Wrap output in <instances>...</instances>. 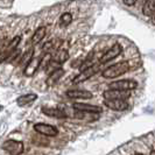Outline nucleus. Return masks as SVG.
<instances>
[{
  "label": "nucleus",
  "instance_id": "1",
  "mask_svg": "<svg viewBox=\"0 0 155 155\" xmlns=\"http://www.w3.org/2000/svg\"><path fill=\"white\" fill-rule=\"evenodd\" d=\"M130 70V62L127 61H121L119 63H116L113 65H111L109 68L103 71V77L107 78V79H113V78H117L121 75H124L126 72H128Z\"/></svg>",
  "mask_w": 155,
  "mask_h": 155
},
{
  "label": "nucleus",
  "instance_id": "2",
  "mask_svg": "<svg viewBox=\"0 0 155 155\" xmlns=\"http://www.w3.org/2000/svg\"><path fill=\"white\" fill-rule=\"evenodd\" d=\"M99 64H101V63H99ZM99 64H93V65L86 68V69L81 70V72L72 79V83H74V84H78V83L85 82V81L90 79L91 77H93V76L99 71Z\"/></svg>",
  "mask_w": 155,
  "mask_h": 155
},
{
  "label": "nucleus",
  "instance_id": "3",
  "mask_svg": "<svg viewBox=\"0 0 155 155\" xmlns=\"http://www.w3.org/2000/svg\"><path fill=\"white\" fill-rule=\"evenodd\" d=\"M2 149L12 155H20L23 153V143L16 140H7L2 143Z\"/></svg>",
  "mask_w": 155,
  "mask_h": 155
},
{
  "label": "nucleus",
  "instance_id": "4",
  "mask_svg": "<svg viewBox=\"0 0 155 155\" xmlns=\"http://www.w3.org/2000/svg\"><path fill=\"white\" fill-rule=\"evenodd\" d=\"M103 97L105 99H128L131 97V90H118L111 89L104 91Z\"/></svg>",
  "mask_w": 155,
  "mask_h": 155
},
{
  "label": "nucleus",
  "instance_id": "5",
  "mask_svg": "<svg viewBox=\"0 0 155 155\" xmlns=\"http://www.w3.org/2000/svg\"><path fill=\"white\" fill-rule=\"evenodd\" d=\"M121 51H123V47L120 46L119 43H114L109 50H106L103 54V56H101V60H99V63L104 64V63H107L110 61H112V60H114L116 57H118L119 55L121 54Z\"/></svg>",
  "mask_w": 155,
  "mask_h": 155
},
{
  "label": "nucleus",
  "instance_id": "6",
  "mask_svg": "<svg viewBox=\"0 0 155 155\" xmlns=\"http://www.w3.org/2000/svg\"><path fill=\"white\" fill-rule=\"evenodd\" d=\"M34 130H35V132H38L41 135L49 137V138H54L58 134V130L55 126L49 124H43V123L35 124L34 125Z\"/></svg>",
  "mask_w": 155,
  "mask_h": 155
},
{
  "label": "nucleus",
  "instance_id": "7",
  "mask_svg": "<svg viewBox=\"0 0 155 155\" xmlns=\"http://www.w3.org/2000/svg\"><path fill=\"white\" fill-rule=\"evenodd\" d=\"M138 83L134 79H120L110 83L109 87L111 89H118V90H134L137 89Z\"/></svg>",
  "mask_w": 155,
  "mask_h": 155
},
{
  "label": "nucleus",
  "instance_id": "8",
  "mask_svg": "<svg viewBox=\"0 0 155 155\" xmlns=\"http://www.w3.org/2000/svg\"><path fill=\"white\" fill-rule=\"evenodd\" d=\"M104 104L106 107L117 112H123L128 109V103L126 99H105Z\"/></svg>",
  "mask_w": 155,
  "mask_h": 155
},
{
  "label": "nucleus",
  "instance_id": "9",
  "mask_svg": "<svg viewBox=\"0 0 155 155\" xmlns=\"http://www.w3.org/2000/svg\"><path fill=\"white\" fill-rule=\"evenodd\" d=\"M41 62H42V57H34V58H31V61L26 64V68L23 70L25 76L31 77V76L40 69Z\"/></svg>",
  "mask_w": 155,
  "mask_h": 155
},
{
  "label": "nucleus",
  "instance_id": "10",
  "mask_svg": "<svg viewBox=\"0 0 155 155\" xmlns=\"http://www.w3.org/2000/svg\"><path fill=\"white\" fill-rule=\"evenodd\" d=\"M72 107L76 111H83V112H91V113H101L103 109L97 105H91V104H85V103H75Z\"/></svg>",
  "mask_w": 155,
  "mask_h": 155
},
{
  "label": "nucleus",
  "instance_id": "11",
  "mask_svg": "<svg viewBox=\"0 0 155 155\" xmlns=\"http://www.w3.org/2000/svg\"><path fill=\"white\" fill-rule=\"evenodd\" d=\"M63 41L61 39H53L50 40V41H48L46 42L43 46H42V51L45 53V54H48V53H54L56 50H58L60 49V47L62 46Z\"/></svg>",
  "mask_w": 155,
  "mask_h": 155
},
{
  "label": "nucleus",
  "instance_id": "12",
  "mask_svg": "<svg viewBox=\"0 0 155 155\" xmlns=\"http://www.w3.org/2000/svg\"><path fill=\"white\" fill-rule=\"evenodd\" d=\"M67 96L72 99H90L93 94L87 90H69L67 91Z\"/></svg>",
  "mask_w": 155,
  "mask_h": 155
},
{
  "label": "nucleus",
  "instance_id": "13",
  "mask_svg": "<svg viewBox=\"0 0 155 155\" xmlns=\"http://www.w3.org/2000/svg\"><path fill=\"white\" fill-rule=\"evenodd\" d=\"M42 113L51 118H58V119H63L67 118V113L61 109H56V107H42Z\"/></svg>",
  "mask_w": 155,
  "mask_h": 155
},
{
  "label": "nucleus",
  "instance_id": "14",
  "mask_svg": "<svg viewBox=\"0 0 155 155\" xmlns=\"http://www.w3.org/2000/svg\"><path fill=\"white\" fill-rule=\"evenodd\" d=\"M63 75H64V70L61 69V68H58V69L51 71V72L49 74L48 78H47V85L54 86L55 84H56V83L62 78Z\"/></svg>",
  "mask_w": 155,
  "mask_h": 155
},
{
  "label": "nucleus",
  "instance_id": "15",
  "mask_svg": "<svg viewBox=\"0 0 155 155\" xmlns=\"http://www.w3.org/2000/svg\"><path fill=\"white\" fill-rule=\"evenodd\" d=\"M36 98H38V94H35V93H27V94L20 96V97L16 99V104H18L19 106L23 107V106H27V105L31 104L33 101H35Z\"/></svg>",
  "mask_w": 155,
  "mask_h": 155
},
{
  "label": "nucleus",
  "instance_id": "16",
  "mask_svg": "<svg viewBox=\"0 0 155 155\" xmlns=\"http://www.w3.org/2000/svg\"><path fill=\"white\" fill-rule=\"evenodd\" d=\"M47 35V27L46 26H41L39 28H36V31H34V34L31 35V43L33 45H38L42 40L45 39Z\"/></svg>",
  "mask_w": 155,
  "mask_h": 155
},
{
  "label": "nucleus",
  "instance_id": "17",
  "mask_svg": "<svg viewBox=\"0 0 155 155\" xmlns=\"http://www.w3.org/2000/svg\"><path fill=\"white\" fill-rule=\"evenodd\" d=\"M68 58H69V53L65 49H58L54 53H51V60L61 63V64H63L65 61H68Z\"/></svg>",
  "mask_w": 155,
  "mask_h": 155
},
{
  "label": "nucleus",
  "instance_id": "18",
  "mask_svg": "<svg viewBox=\"0 0 155 155\" xmlns=\"http://www.w3.org/2000/svg\"><path fill=\"white\" fill-rule=\"evenodd\" d=\"M155 12V0H146L142 7V13L146 16H152Z\"/></svg>",
  "mask_w": 155,
  "mask_h": 155
},
{
  "label": "nucleus",
  "instance_id": "19",
  "mask_svg": "<svg viewBox=\"0 0 155 155\" xmlns=\"http://www.w3.org/2000/svg\"><path fill=\"white\" fill-rule=\"evenodd\" d=\"M20 42H21V35H16V36H14V38L12 39V41L8 43V46L6 47L5 50L7 51L8 54L12 55L16 49H18V46L20 45Z\"/></svg>",
  "mask_w": 155,
  "mask_h": 155
},
{
  "label": "nucleus",
  "instance_id": "20",
  "mask_svg": "<svg viewBox=\"0 0 155 155\" xmlns=\"http://www.w3.org/2000/svg\"><path fill=\"white\" fill-rule=\"evenodd\" d=\"M71 22H72V15L70 13H63L61 18H60V25L63 26V27L69 26Z\"/></svg>",
  "mask_w": 155,
  "mask_h": 155
},
{
  "label": "nucleus",
  "instance_id": "21",
  "mask_svg": "<svg viewBox=\"0 0 155 155\" xmlns=\"http://www.w3.org/2000/svg\"><path fill=\"white\" fill-rule=\"evenodd\" d=\"M33 54H34V49L33 48H31V49H28L25 54H21V60H20V63H27L29 62L31 60V56H33Z\"/></svg>",
  "mask_w": 155,
  "mask_h": 155
},
{
  "label": "nucleus",
  "instance_id": "22",
  "mask_svg": "<svg viewBox=\"0 0 155 155\" xmlns=\"http://www.w3.org/2000/svg\"><path fill=\"white\" fill-rule=\"evenodd\" d=\"M9 56H11V54H8L6 50L1 51V53H0V63L7 62V60L9 58Z\"/></svg>",
  "mask_w": 155,
  "mask_h": 155
},
{
  "label": "nucleus",
  "instance_id": "23",
  "mask_svg": "<svg viewBox=\"0 0 155 155\" xmlns=\"http://www.w3.org/2000/svg\"><path fill=\"white\" fill-rule=\"evenodd\" d=\"M137 1L138 0H123V2H124L126 6H133V5L137 4Z\"/></svg>",
  "mask_w": 155,
  "mask_h": 155
},
{
  "label": "nucleus",
  "instance_id": "24",
  "mask_svg": "<svg viewBox=\"0 0 155 155\" xmlns=\"http://www.w3.org/2000/svg\"><path fill=\"white\" fill-rule=\"evenodd\" d=\"M150 18H152V21H153V23L155 25V12L153 13V15L150 16Z\"/></svg>",
  "mask_w": 155,
  "mask_h": 155
},
{
  "label": "nucleus",
  "instance_id": "25",
  "mask_svg": "<svg viewBox=\"0 0 155 155\" xmlns=\"http://www.w3.org/2000/svg\"><path fill=\"white\" fill-rule=\"evenodd\" d=\"M150 154H155V150H152V152H150Z\"/></svg>",
  "mask_w": 155,
  "mask_h": 155
}]
</instances>
